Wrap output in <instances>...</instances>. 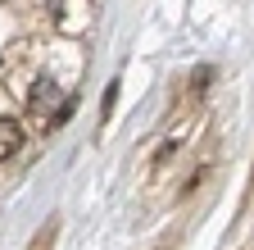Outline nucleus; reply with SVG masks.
<instances>
[{"mask_svg":"<svg viewBox=\"0 0 254 250\" xmlns=\"http://www.w3.org/2000/svg\"><path fill=\"white\" fill-rule=\"evenodd\" d=\"M209 82V73H200V82L190 78V91H186V100L182 105H173V114L164 118V128H159V141H154V150H150V173L154 177H164L182 155L190 150V141H195V132H200V100H204V86Z\"/></svg>","mask_w":254,"mask_h":250,"instance_id":"nucleus-1","label":"nucleus"},{"mask_svg":"<svg viewBox=\"0 0 254 250\" xmlns=\"http://www.w3.org/2000/svg\"><path fill=\"white\" fill-rule=\"evenodd\" d=\"M18 150H23V123L18 118H0V164L14 160Z\"/></svg>","mask_w":254,"mask_h":250,"instance_id":"nucleus-2","label":"nucleus"},{"mask_svg":"<svg viewBox=\"0 0 254 250\" xmlns=\"http://www.w3.org/2000/svg\"><path fill=\"white\" fill-rule=\"evenodd\" d=\"M159 250H173V241H164V246H159Z\"/></svg>","mask_w":254,"mask_h":250,"instance_id":"nucleus-3","label":"nucleus"}]
</instances>
